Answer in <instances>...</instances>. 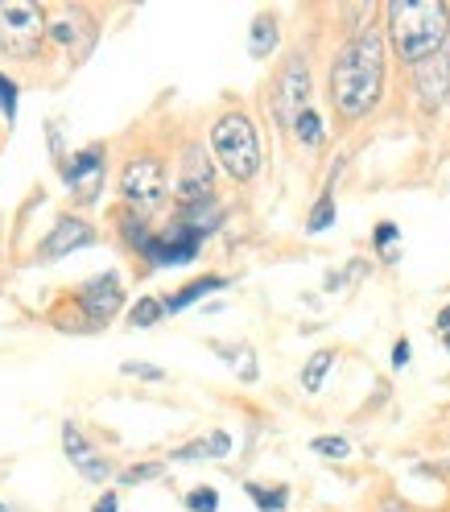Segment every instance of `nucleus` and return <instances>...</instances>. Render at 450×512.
I'll list each match as a JSON object with an SVG mask.
<instances>
[{
	"instance_id": "29",
	"label": "nucleus",
	"mask_w": 450,
	"mask_h": 512,
	"mask_svg": "<svg viewBox=\"0 0 450 512\" xmlns=\"http://www.w3.org/2000/svg\"><path fill=\"white\" fill-rule=\"evenodd\" d=\"M95 512H116V496H104L100 504H95Z\"/></svg>"
},
{
	"instance_id": "6",
	"label": "nucleus",
	"mask_w": 450,
	"mask_h": 512,
	"mask_svg": "<svg viewBox=\"0 0 450 512\" xmlns=\"http://www.w3.org/2000/svg\"><path fill=\"white\" fill-rule=\"evenodd\" d=\"M273 112H277V120L289 128V133H294V124L310 112V75H306V62L302 58H294L281 71L277 95H273Z\"/></svg>"
},
{
	"instance_id": "8",
	"label": "nucleus",
	"mask_w": 450,
	"mask_h": 512,
	"mask_svg": "<svg viewBox=\"0 0 450 512\" xmlns=\"http://www.w3.org/2000/svg\"><path fill=\"white\" fill-rule=\"evenodd\" d=\"M211 182H215V170L207 162L203 145H190L186 157H182V178H178V199L182 207H195L203 199H211Z\"/></svg>"
},
{
	"instance_id": "10",
	"label": "nucleus",
	"mask_w": 450,
	"mask_h": 512,
	"mask_svg": "<svg viewBox=\"0 0 450 512\" xmlns=\"http://www.w3.org/2000/svg\"><path fill=\"white\" fill-rule=\"evenodd\" d=\"M62 174H67V182L79 190L83 203H95V195H100V182H104V149L91 145V149L75 153Z\"/></svg>"
},
{
	"instance_id": "17",
	"label": "nucleus",
	"mask_w": 450,
	"mask_h": 512,
	"mask_svg": "<svg viewBox=\"0 0 450 512\" xmlns=\"http://www.w3.org/2000/svg\"><path fill=\"white\" fill-rule=\"evenodd\" d=\"M294 133H298V141H302V145H323V120H318V112H314V108L294 124Z\"/></svg>"
},
{
	"instance_id": "28",
	"label": "nucleus",
	"mask_w": 450,
	"mask_h": 512,
	"mask_svg": "<svg viewBox=\"0 0 450 512\" xmlns=\"http://www.w3.org/2000/svg\"><path fill=\"white\" fill-rule=\"evenodd\" d=\"M393 364H397V368H405V364H409V343H405V339L393 347Z\"/></svg>"
},
{
	"instance_id": "22",
	"label": "nucleus",
	"mask_w": 450,
	"mask_h": 512,
	"mask_svg": "<svg viewBox=\"0 0 450 512\" xmlns=\"http://www.w3.org/2000/svg\"><path fill=\"white\" fill-rule=\"evenodd\" d=\"M186 504L195 508V512H215L219 508V496H215V488H195L186 496Z\"/></svg>"
},
{
	"instance_id": "1",
	"label": "nucleus",
	"mask_w": 450,
	"mask_h": 512,
	"mask_svg": "<svg viewBox=\"0 0 450 512\" xmlns=\"http://www.w3.org/2000/svg\"><path fill=\"white\" fill-rule=\"evenodd\" d=\"M380 79H384V42L376 29H364L351 38L343 54L331 67V100L347 120H360L380 100Z\"/></svg>"
},
{
	"instance_id": "16",
	"label": "nucleus",
	"mask_w": 450,
	"mask_h": 512,
	"mask_svg": "<svg viewBox=\"0 0 450 512\" xmlns=\"http://www.w3.org/2000/svg\"><path fill=\"white\" fill-rule=\"evenodd\" d=\"M331 351H314V356H310V364H306V372H302V384H306V389L310 393H318V389H323V376L331 372Z\"/></svg>"
},
{
	"instance_id": "20",
	"label": "nucleus",
	"mask_w": 450,
	"mask_h": 512,
	"mask_svg": "<svg viewBox=\"0 0 450 512\" xmlns=\"http://www.w3.org/2000/svg\"><path fill=\"white\" fill-rule=\"evenodd\" d=\"M269 46H273V17H261V21H256L252 54H256V58H265V54H269Z\"/></svg>"
},
{
	"instance_id": "25",
	"label": "nucleus",
	"mask_w": 450,
	"mask_h": 512,
	"mask_svg": "<svg viewBox=\"0 0 450 512\" xmlns=\"http://www.w3.org/2000/svg\"><path fill=\"white\" fill-rule=\"evenodd\" d=\"M0 108H5V112L17 108V87H13L9 79H0Z\"/></svg>"
},
{
	"instance_id": "24",
	"label": "nucleus",
	"mask_w": 450,
	"mask_h": 512,
	"mask_svg": "<svg viewBox=\"0 0 450 512\" xmlns=\"http://www.w3.org/2000/svg\"><path fill=\"white\" fill-rule=\"evenodd\" d=\"M314 451L318 455H331V459H343L347 455V442L343 438H314Z\"/></svg>"
},
{
	"instance_id": "3",
	"label": "nucleus",
	"mask_w": 450,
	"mask_h": 512,
	"mask_svg": "<svg viewBox=\"0 0 450 512\" xmlns=\"http://www.w3.org/2000/svg\"><path fill=\"white\" fill-rule=\"evenodd\" d=\"M211 145H215L219 166L228 170L236 182H248L256 170H261V141H256V128H252L248 116H240V112L223 116L211 128Z\"/></svg>"
},
{
	"instance_id": "27",
	"label": "nucleus",
	"mask_w": 450,
	"mask_h": 512,
	"mask_svg": "<svg viewBox=\"0 0 450 512\" xmlns=\"http://www.w3.org/2000/svg\"><path fill=\"white\" fill-rule=\"evenodd\" d=\"M397 240V228H393V223H380V228H376V244L380 248H389Z\"/></svg>"
},
{
	"instance_id": "26",
	"label": "nucleus",
	"mask_w": 450,
	"mask_h": 512,
	"mask_svg": "<svg viewBox=\"0 0 450 512\" xmlns=\"http://www.w3.org/2000/svg\"><path fill=\"white\" fill-rule=\"evenodd\" d=\"M124 372H128V376H149V380H162V376H166L162 368H149V364H124Z\"/></svg>"
},
{
	"instance_id": "18",
	"label": "nucleus",
	"mask_w": 450,
	"mask_h": 512,
	"mask_svg": "<svg viewBox=\"0 0 450 512\" xmlns=\"http://www.w3.org/2000/svg\"><path fill=\"white\" fill-rule=\"evenodd\" d=\"M248 496L256 500V508H265V512H281V508H285V500H289V496H285V488H256V484L248 488Z\"/></svg>"
},
{
	"instance_id": "11",
	"label": "nucleus",
	"mask_w": 450,
	"mask_h": 512,
	"mask_svg": "<svg viewBox=\"0 0 450 512\" xmlns=\"http://www.w3.org/2000/svg\"><path fill=\"white\" fill-rule=\"evenodd\" d=\"M62 446H67V455H71V463L79 467V475L95 479V484H100V479H108V463H104L100 455L91 451V446L83 442V434H79L75 426H67V430H62Z\"/></svg>"
},
{
	"instance_id": "31",
	"label": "nucleus",
	"mask_w": 450,
	"mask_h": 512,
	"mask_svg": "<svg viewBox=\"0 0 450 512\" xmlns=\"http://www.w3.org/2000/svg\"><path fill=\"white\" fill-rule=\"evenodd\" d=\"M446 351H450V331H446Z\"/></svg>"
},
{
	"instance_id": "13",
	"label": "nucleus",
	"mask_w": 450,
	"mask_h": 512,
	"mask_svg": "<svg viewBox=\"0 0 450 512\" xmlns=\"http://www.w3.org/2000/svg\"><path fill=\"white\" fill-rule=\"evenodd\" d=\"M417 91H422L426 104H442L450 95V67L446 62H438V58L422 62V67H417Z\"/></svg>"
},
{
	"instance_id": "5",
	"label": "nucleus",
	"mask_w": 450,
	"mask_h": 512,
	"mask_svg": "<svg viewBox=\"0 0 450 512\" xmlns=\"http://www.w3.org/2000/svg\"><path fill=\"white\" fill-rule=\"evenodd\" d=\"M120 195L128 199L137 215H153L166 199V170L157 157H133L120 178Z\"/></svg>"
},
{
	"instance_id": "9",
	"label": "nucleus",
	"mask_w": 450,
	"mask_h": 512,
	"mask_svg": "<svg viewBox=\"0 0 450 512\" xmlns=\"http://www.w3.org/2000/svg\"><path fill=\"white\" fill-rule=\"evenodd\" d=\"M120 281L112 277V273H104V277H91L83 290H79V306H83V314L91 318V323H108V318L120 310Z\"/></svg>"
},
{
	"instance_id": "12",
	"label": "nucleus",
	"mask_w": 450,
	"mask_h": 512,
	"mask_svg": "<svg viewBox=\"0 0 450 512\" xmlns=\"http://www.w3.org/2000/svg\"><path fill=\"white\" fill-rule=\"evenodd\" d=\"M91 240H95V232L87 228V223H79V219H62L58 228H54V236L42 244V256H50V261H54V256H67L71 248H87Z\"/></svg>"
},
{
	"instance_id": "14",
	"label": "nucleus",
	"mask_w": 450,
	"mask_h": 512,
	"mask_svg": "<svg viewBox=\"0 0 450 512\" xmlns=\"http://www.w3.org/2000/svg\"><path fill=\"white\" fill-rule=\"evenodd\" d=\"M228 451H232V438L228 434H211V438H199V442L182 446V451H174V459H219Z\"/></svg>"
},
{
	"instance_id": "2",
	"label": "nucleus",
	"mask_w": 450,
	"mask_h": 512,
	"mask_svg": "<svg viewBox=\"0 0 450 512\" xmlns=\"http://www.w3.org/2000/svg\"><path fill=\"white\" fill-rule=\"evenodd\" d=\"M389 34L397 54L413 67H422V62L438 58L442 42H450V13L442 0H393Z\"/></svg>"
},
{
	"instance_id": "7",
	"label": "nucleus",
	"mask_w": 450,
	"mask_h": 512,
	"mask_svg": "<svg viewBox=\"0 0 450 512\" xmlns=\"http://www.w3.org/2000/svg\"><path fill=\"white\" fill-rule=\"evenodd\" d=\"M203 236H207V232L182 223V228H170V232H162V236H149V240L141 244V252L149 256L153 265H186V261H195Z\"/></svg>"
},
{
	"instance_id": "4",
	"label": "nucleus",
	"mask_w": 450,
	"mask_h": 512,
	"mask_svg": "<svg viewBox=\"0 0 450 512\" xmlns=\"http://www.w3.org/2000/svg\"><path fill=\"white\" fill-rule=\"evenodd\" d=\"M46 34V17L29 0H0V50L5 54H34Z\"/></svg>"
},
{
	"instance_id": "30",
	"label": "nucleus",
	"mask_w": 450,
	"mask_h": 512,
	"mask_svg": "<svg viewBox=\"0 0 450 512\" xmlns=\"http://www.w3.org/2000/svg\"><path fill=\"white\" fill-rule=\"evenodd\" d=\"M438 327H442V331H450V306L438 314Z\"/></svg>"
},
{
	"instance_id": "32",
	"label": "nucleus",
	"mask_w": 450,
	"mask_h": 512,
	"mask_svg": "<svg viewBox=\"0 0 450 512\" xmlns=\"http://www.w3.org/2000/svg\"><path fill=\"white\" fill-rule=\"evenodd\" d=\"M446 46H450V42H446Z\"/></svg>"
},
{
	"instance_id": "15",
	"label": "nucleus",
	"mask_w": 450,
	"mask_h": 512,
	"mask_svg": "<svg viewBox=\"0 0 450 512\" xmlns=\"http://www.w3.org/2000/svg\"><path fill=\"white\" fill-rule=\"evenodd\" d=\"M223 285H228L223 277H203V281H190L186 290H178L174 298H166V310H186L190 302H199L203 294H215V290H223Z\"/></svg>"
},
{
	"instance_id": "23",
	"label": "nucleus",
	"mask_w": 450,
	"mask_h": 512,
	"mask_svg": "<svg viewBox=\"0 0 450 512\" xmlns=\"http://www.w3.org/2000/svg\"><path fill=\"white\" fill-rule=\"evenodd\" d=\"M166 471V463H145V467H128L124 471V484H145V479H157Z\"/></svg>"
},
{
	"instance_id": "21",
	"label": "nucleus",
	"mask_w": 450,
	"mask_h": 512,
	"mask_svg": "<svg viewBox=\"0 0 450 512\" xmlns=\"http://www.w3.org/2000/svg\"><path fill=\"white\" fill-rule=\"evenodd\" d=\"M331 219H335V203H331V195H327V199H318V207H314V215H310L306 228H310V232H323V228H331Z\"/></svg>"
},
{
	"instance_id": "19",
	"label": "nucleus",
	"mask_w": 450,
	"mask_h": 512,
	"mask_svg": "<svg viewBox=\"0 0 450 512\" xmlns=\"http://www.w3.org/2000/svg\"><path fill=\"white\" fill-rule=\"evenodd\" d=\"M162 310H166V302H153V298L137 302V310H133V327H149V323H157V318H162Z\"/></svg>"
}]
</instances>
